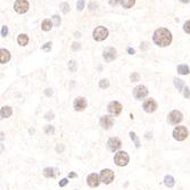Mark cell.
Here are the masks:
<instances>
[{"label": "cell", "instance_id": "obj_1", "mask_svg": "<svg viewBox=\"0 0 190 190\" xmlns=\"http://www.w3.org/2000/svg\"><path fill=\"white\" fill-rule=\"evenodd\" d=\"M153 40L159 47H167L172 42V34L167 29L160 27L155 31Z\"/></svg>", "mask_w": 190, "mask_h": 190}, {"label": "cell", "instance_id": "obj_2", "mask_svg": "<svg viewBox=\"0 0 190 190\" xmlns=\"http://www.w3.org/2000/svg\"><path fill=\"white\" fill-rule=\"evenodd\" d=\"M108 37V30L105 26H98L94 30V39L96 41H103Z\"/></svg>", "mask_w": 190, "mask_h": 190}, {"label": "cell", "instance_id": "obj_3", "mask_svg": "<svg viewBox=\"0 0 190 190\" xmlns=\"http://www.w3.org/2000/svg\"><path fill=\"white\" fill-rule=\"evenodd\" d=\"M99 178H100V181L104 182L105 184H109V183H112L114 181V172L109 169L103 170L100 172Z\"/></svg>", "mask_w": 190, "mask_h": 190}, {"label": "cell", "instance_id": "obj_4", "mask_svg": "<svg viewBox=\"0 0 190 190\" xmlns=\"http://www.w3.org/2000/svg\"><path fill=\"white\" fill-rule=\"evenodd\" d=\"M173 137L178 141H183L188 137V130L186 127H177L173 130Z\"/></svg>", "mask_w": 190, "mask_h": 190}, {"label": "cell", "instance_id": "obj_5", "mask_svg": "<svg viewBox=\"0 0 190 190\" xmlns=\"http://www.w3.org/2000/svg\"><path fill=\"white\" fill-rule=\"evenodd\" d=\"M114 162L117 166H125L129 163V155L125 151H118L114 157Z\"/></svg>", "mask_w": 190, "mask_h": 190}, {"label": "cell", "instance_id": "obj_6", "mask_svg": "<svg viewBox=\"0 0 190 190\" xmlns=\"http://www.w3.org/2000/svg\"><path fill=\"white\" fill-rule=\"evenodd\" d=\"M182 120H183V115L179 110H172L169 114V116H167L169 123L173 124V125H178L180 122H182Z\"/></svg>", "mask_w": 190, "mask_h": 190}, {"label": "cell", "instance_id": "obj_7", "mask_svg": "<svg viewBox=\"0 0 190 190\" xmlns=\"http://www.w3.org/2000/svg\"><path fill=\"white\" fill-rule=\"evenodd\" d=\"M14 9L18 14L26 13L29 9V2L26 0H16L14 4Z\"/></svg>", "mask_w": 190, "mask_h": 190}, {"label": "cell", "instance_id": "obj_8", "mask_svg": "<svg viewBox=\"0 0 190 190\" xmlns=\"http://www.w3.org/2000/svg\"><path fill=\"white\" fill-rule=\"evenodd\" d=\"M122 105L118 103V101H110L108 106H107V109H108V112L112 114V115H114V116H116L118 114H121V112H122Z\"/></svg>", "mask_w": 190, "mask_h": 190}, {"label": "cell", "instance_id": "obj_9", "mask_svg": "<svg viewBox=\"0 0 190 190\" xmlns=\"http://www.w3.org/2000/svg\"><path fill=\"white\" fill-rule=\"evenodd\" d=\"M148 95V89L145 85H138L133 89V96L137 98V99H144L145 97H147Z\"/></svg>", "mask_w": 190, "mask_h": 190}, {"label": "cell", "instance_id": "obj_10", "mask_svg": "<svg viewBox=\"0 0 190 190\" xmlns=\"http://www.w3.org/2000/svg\"><path fill=\"white\" fill-rule=\"evenodd\" d=\"M104 59H105L106 62H112V61H114L115 58H116V49L115 48H113V47H108V48H106L105 50H104Z\"/></svg>", "mask_w": 190, "mask_h": 190}, {"label": "cell", "instance_id": "obj_11", "mask_svg": "<svg viewBox=\"0 0 190 190\" xmlns=\"http://www.w3.org/2000/svg\"><path fill=\"white\" fill-rule=\"evenodd\" d=\"M107 146L109 148V150L110 151H116L118 150L121 146H122V142H121V140L116 137H113L110 138L109 140H108V142H107Z\"/></svg>", "mask_w": 190, "mask_h": 190}, {"label": "cell", "instance_id": "obj_12", "mask_svg": "<svg viewBox=\"0 0 190 190\" xmlns=\"http://www.w3.org/2000/svg\"><path fill=\"white\" fill-rule=\"evenodd\" d=\"M73 106H74V109H75V110L82 112L85 107H87V100H85V98H83V97H77V98L74 100Z\"/></svg>", "mask_w": 190, "mask_h": 190}, {"label": "cell", "instance_id": "obj_13", "mask_svg": "<svg viewBox=\"0 0 190 190\" xmlns=\"http://www.w3.org/2000/svg\"><path fill=\"white\" fill-rule=\"evenodd\" d=\"M144 109L147 112V113H154L156 109H157V103L154 100V99H147L145 103H144Z\"/></svg>", "mask_w": 190, "mask_h": 190}, {"label": "cell", "instance_id": "obj_14", "mask_svg": "<svg viewBox=\"0 0 190 190\" xmlns=\"http://www.w3.org/2000/svg\"><path fill=\"white\" fill-rule=\"evenodd\" d=\"M87 183L89 184V187L96 188V187H98L99 183H100V178H99L96 173H91V174H89L88 178H87Z\"/></svg>", "mask_w": 190, "mask_h": 190}, {"label": "cell", "instance_id": "obj_15", "mask_svg": "<svg viewBox=\"0 0 190 190\" xmlns=\"http://www.w3.org/2000/svg\"><path fill=\"white\" fill-rule=\"evenodd\" d=\"M114 124V120L113 117L108 116V115H105V116H101L100 118V127L105 130H109L110 127H113Z\"/></svg>", "mask_w": 190, "mask_h": 190}, {"label": "cell", "instance_id": "obj_16", "mask_svg": "<svg viewBox=\"0 0 190 190\" xmlns=\"http://www.w3.org/2000/svg\"><path fill=\"white\" fill-rule=\"evenodd\" d=\"M13 114V109L9 106H4L1 107V110H0V115H1V118H8Z\"/></svg>", "mask_w": 190, "mask_h": 190}, {"label": "cell", "instance_id": "obj_17", "mask_svg": "<svg viewBox=\"0 0 190 190\" xmlns=\"http://www.w3.org/2000/svg\"><path fill=\"white\" fill-rule=\"evenodd\" d=\"M0 62L1 64H6L7 62H9V59H11V53L8 50H6V49H1L0 50Z\"/></svg>", "mask_w": 190, "mask_h": 190}, {"label": "cell", "instance_id": "obj_18", "mask_svg": "<svg viewBox=\"0 0 190 190\" xmlns=\"http://www.w3.org/2000/svg\"><path fill=\"white\" fill-rule=\"evenodd\" d=\"M56 171L57 170L53 169V167H46L43 170V175L46 178H53L56 175Z\"/></svg>", "mask_w": 190, "mask_h": 190}, {"label": "cell", "instance_id": "obj_19", "mask_svg": "<svg viewBox=\"0 0 190 190\" xmlns=\"http://www.w3.org/2000/svg\"><path fill=\"white\" fill-rule=\"evenodd\" d=\"M53 27V22L50 20H44V21L41 23V29L43 31H50Z\"/></svg>", "mask_w": 190, "mask_h": 190}, {"label": "cell", "instance_id": "obj_20", "mask_svg": "<svg viewBox=\"0 0 190 190\" xmlns=\"http://www.w3.org/2000/svg\"><path fill=\"white\" fill-rule=\"evenodd\" d=\"M17 42L21 46H26L29 43V37L26 34H20L17 38Z\"/></svg>", "mask_w": 190, "mask_h": 190}, {"label": "cell", "instance_id": "obj_21", "mask_svg": "<svg viewBox=\"0 0 190 190\" xmlns=\"http://www.w3.org/2000/svg\"><path fill=\"white\" fill-rule=\"evenodd\" d=\"M189 72H190V70L187 65L182 64V65H179V66H178V73L181 74V75H187V74H189Z\"/></svg>", "mask_w": 190, "mask_h": 190}, {"label": "cell", "instance_id": "obj_22", "mask_svg": "<svg viewBox=\"0 0 190 190\" xmlns=\"http://www.w3.org/2000/svg\"><path fill=\"white\" fill-rule=\"evenodd\" d=\"M134 2H136V0H121V5H122V7L123 8H131L133 5H134Z\"/></svg>", "mask_w": 190, "mask_h": 190}, {"label": "cell", "instance_id": "obj_23", "mask_svg": "<svg viewBox=\"0 0 190 190\" xmlns=\"http://www.w3.org/2000/svg\"><path fill=\"white\" fill-rule=\"evenodd\" d=\"M164 183H165V186H166V187L171 188V187H173V186H174L175 181H174V179H173V177H171V175H166V177H165V179H164Z\"/></svg>", "mask_w": 190, "mask_h": 190}, {"label": "cell", "instance_id": "obj_24", "mask_svg": "<svg viewBox=\"0 0 190 190\" xmlns=\"http://www.w3.org/2000/svg\"><path fill=\"white\" fill-rule=\"evenodd\" d=\"M174 85H175V88L178 89V91H183L182 89H184L183 87H184V83H183V81L182 80H180L178 77H175L174 79Z\"/></svg>", "mask_w": 190, "mask_h": 190}, {"label": "cell", "instance_id": "obj_25", "mask_svg": "<svg viewBox=\"0 0 190 190\" xmlns=\"http://www.w3.org/2000/svg\"><path fill=\"white\" fill-rule=\"evenodd\" d=\"M129 134H130V138H131V140H132V141L134 142V145H136V147H137V148L140 147V141H139V139H138L137 134H136L134 132H132V131H131V132H130Z\"/></svg>", "mask_w": 190, "mask_h": 190}, {"label": "cell", "instance_id": "obj_26", "mask_svg": "<svg viewBox=\"0 0 190 190\" xmlns=\"http://www.w3.org/2000/svg\"><path fill=\"white\" fill-rule=\"evenodd\" d=\"M59 7H61V9H62V11H63L64 14H66V13H68V11H70V5H68V4H66V2H62Z\"/></svg>", "mask_w": 190, "mask_h": 190}, {"label": "cell", "instance_id": "obj_27", "mask_svg": "<svg viewBox=\"0 0 190 190\" xmlns=\"http://www.w3.org/2000/svg\"><path fill=\"white\" fill-rule=\"evenodd\" d=\"M99 87H100L101 89H107V88L109 87V81H108V80H101V81L99 82Z\"/></svg>", "mask_w": 190, "mask_h": 190}, {"label": "cell", "instance_id": "obj_28", "mask_svg": "<svg viewBox=\"0 0 190 190\" xmlns=\"http://www.w3.org/2000/svg\"><path fill=\"white\" fill-rule=\"evenodd\" d=\"M53 22L55 26H59L61 25V17L58 15H53Z\"/></svg>", "mask_w": 190, "mask_h": 190}, {"label": "cell", "instance_id": "obj_29", "mask_svg": "<svg viewBox=\"0 0 190 190\" xmlns=\"http://www.w3.org/2000/svg\"><path fill=\"white\" fill-rule=\"evenodd\" d=\"M68 68H70L71 72H75L76 71V62L75 61H71L68 63Z\"/></svg>", "mask_w": 190, "mask_h": 190}, {"label": "cell", "instance_id": "obj_30", "mask_svg": "<svg viewBox=\"0 0 190 190\" xmlns=\"http://www.w3.org/2000/svg\"><path fill=\"white\" fill-rule=\"evenodd\" d=\"M44 132H46L47 134H53L55 129H53V125H47V127H44Z\"/></svg>", "mask_w": 190, "mask_h": 190}, {"label": "cell", "instance_id": "obj_31", "mask_svg": "<svg viewBox=\"0 0 190 190\" xmlns=\"http://www.w3.org/2000/svg\"><path fill=\"white\" fill-rule=\"evenodd\" d=\"M76 8H77L79 11H83V8H84V0H79L77 4H76Z\"/></svg>", "mask_w": 190, "mask_h": 190}, {"label": "cell", "instance_id": "obj_32", "mask_svg": "<svg viewBox=\"0 0 190 190\" xmlns=\"http://www.w3.org/2000/svg\"><path fill=\"white\" fill-rule=\"evenodd\" d=\"M130 79H131L132 82H137V81L140 80V75L138 73H132L131 74V76H130Z\"/></svg>", "mask_w": 190, "mask_h": 190}, {"label": "cell", "instance_id": "obj_33", "mask_svg": "<svg viewBox=\"0 0 190 190\" xmlns=\"http://www.w3.org/2000/svg\"><path fill=\"white\" fill-rule=\"evenodd\" d=\"M41 49H42L43 51H50V49H51V42L44 43L42 47H41Z\"/></svg>", "mask_w": 190, "mask_h": 190}, {"label": "cell", "instance_id": "obj_34", "mask_svg": "<svg viewBox=\"0 0 190 190\" xmlns=\"http://www.w3.org/2000/svg\"><path fill=\"white\" fill-rule=\"evenodd\" d=\"M8 34V29H7V26L6 25H2V27H1V37H6Z\"/></svg>", "mask_w": 190, "mask_h": 190}, {"label": "cell", "instance_id": "obj_35", "mask_svg": "<svg viewBox=\"0 0 190 190\" xmlns=\"http://www.w3.org/2000/svg\"><path fill=\"white\" fill-rule=\"evenodd\" d=\"M183 30L184 32H187V33H189L190 34V21H187L184 23V25H183Z\"/></svg>", "mask_w": 190, "mask_h": 190}, {"label": "cell", "instance_id": "obj_36", "mask_svg": "<svg viewBox=\"0 0 190 190\" xmlns=\"http://www.w3.org/2000/svg\"><path fill=\"white\" fill-rule=\"evenodd\" d=\"M183 96H184L187 99H190V91H189V88H188V87H184V89H183Z\"/></svg>", "mask_w": 190, "mask_h": 190}, {"label": "cell", "instance_id": "obj_37", "mask_svg": "<svg viewBox=\"0 0 190 190\" xmlns=\"http://www.w3.org/2000/svg\"><path fill=\"white\" fill-rule=\"evenodd\" d=\"M53 112H49V113H47L46 115H44V118L47 120V121H50V120H53Z\"/></svg>", "mask_w": 190, "mask_h": 190}, {"label": "cell", "instance_id": "obj_38", "mask_svg": "<svg viewBox=\"0 0 190 190\" xmlns=\"http://www.w3.org/2000/svg\"><path fill=\"white\" fill-rule=\"evenodd\" d=\"M67 183H68V179H66V178H65V179H63V180H61V181H59V187H65Z\"/></svg>", "mask_w": 190, "mask_h": 190}, {"label": "cell", "instance_id": "obj_39", "mask_svg": "<svg viewBox=\"0 0 190 190\" xmlns=\"http://www.w3.org/2000/svg\"><path fill=\"white\" fill-rule=\"evenodd\" d=\"M108 2H109L110 6H116L121 2V0H108Z\"/></svg>", "mask_w": 190, "mask_h": 190}, {"label": "cell", "instance_id": "obj_40", "mask_svg": "<svg viewBox=\"0 0 190 190\" xmlns=\"http://www.w3.org/2000/svg\"><path fill=\"white\" fill-rule=\"evenodd\" d=\"M44 95L47 96V97H50V96H53V89H46L44 90Z\"/></svg>", "mask_w": 190, "mask_h": 190}, {"label": "cell", "instance_id": "obj_41", "mask_svg": "<svg viewBox=\"0 0 190 190\" xmlns=\"http://www.w3.org/2000/svg\"><path fill=\"white\" fill-rule=\"evenodd\" d=\"M80 48H81V46H80V43H77V42H74L73 46H72V49H73V50H75V51H76V50H79Z\"/></svg>", "mask_w": 190, "mask_h": 190}, {"label": "cell", "instance_id": "obj_42", "mask_svg": "<svg viewBox=\"0 0 190 190\" xmlns=\"http://www.w3.org/2000/svg\"><path fill=\"white\" fill-rule=\"evenodd\" d=\"M89 8H90V11H95L97 8V4L96 2H90L89 4Z\"/></svg>", "mask_w": 190, "mask_h": 190}, {"label": "cell", "instance_id": "obj_43", "mask_svg": "<svg viewBox=\"0 0 190 190\" xmlns=\"http://www.w3.org/2000/svg\"><path fill=\"white\" fill-rule=\"evenodd\" d=\"M77 177V174L76 173H74V172H72V173H70L68 174V178H76Z\"/></svg>", "mask_w": 190, "mask_h": 190}, {"label": "cell", "instance_id": "obj_44", "mask_svg": "<svg viewBox=\"0 0 190 190\" xmlns=\"http://www.w3.org/2000/svg\"><path fill=\"white\" fill-rule=\"evenodd\" d=\"M127 53H130V55H133V53H136V51H134V49H132V48H129V49H127Z\"/></svg>", "mask_w": 190, "mask_h": 190}, {"label": "cell", "instance_id": "obj_45", "mask_svg": "<svg viewBox=\"0 0 190 190\" xmlns=\"http://www.w3.org/2000/svg\"><path fill=\"white\" fill-rule=\"evenodd\" d=\"M63 149H64L63 146H57V148H56L57 151H63Z\"/></svg>", "mask_w": 190, "mask_h": 190}, {"label": "cell", "instance_id": "obj_46", "mask_svg": "<svg viewBox=\"0 0 190 190\" xmlns=\"http://www.w3.org/2000/svg\"><path fill=\"white\" fill-rule=\"evenodd\" d=\"M140 48H142V49H147V43L144 42V43H142V46H141Z\"/></svg>", "mask_w": 190, "mask_h": 190}, {"label": "cell", "instance_id": "obj_47", "mask_svg": "<svg viewBox=\"0 0 190 190\" xmlns=\"http://www.w3.org/2000/svg\"><path fill=\"white\" fill-rule=\"evenodd\" d=\"M181 2H183V4H188V2H190V0H180Z\"/></svg>", "mask_w": 190, "mask_h": 190}, {"label": "cell", "instance_id": "obj_48", "mask_svg": "<svg viewBox=\"0 0 190 190\" xmlns=\"http://www.w3.org/2000/svg\"><path fill=\"white\" fill-rule=\"evenodd\" d=\"M74 37L79 38V37H80V33H79V32H75V33H74Z\"/></svg>", "mask_w": 190, "mask_h": 190}]
</instances>
